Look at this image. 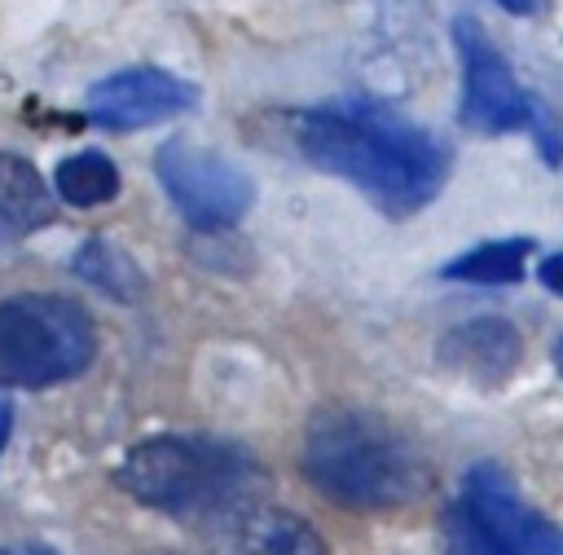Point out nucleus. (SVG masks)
<instances>
[{
  "instance_id": "4",
  "label": "nucleus",
  "mask_w": 563,
  "mask_h": 555,
  "mask_svg": "<svg viewBox=\"0 0 563 555\" xmlns=\"http://www.w3.org/2000/svg\"><path fill=\"white\" fill-rule=\"evenodd\" d=\"M97 352L84 304L48 291L0 300V388H44L75 379Z\"/></svg>"
},
{
  "instance_id": "15",
  "label": "nucleus",
  "mask_w": 563,
  "mask_h": 555,
  "mask_svg": "<svg viewBox=\"0 0 563 555\" xmlns=\"http://www.w3.org/2000/svg\"><path fill=\"white\" fill-rule=\"evenodd\" d=\"M449 555H515L466 502L449 511Z\"/></svg>"
},
{
  "instance_id": "5",
  "label": "nucleus",
  "mask_w": 563,
  "mask_h": 555,
  "mask_svg": "<svg viewBox=\"0 0 563 555\" xmlns=\"http://www.w3.org/2000/svg\"><path fill=\"white\" fill-rule=\"evenodd\" d=\"M154 167H158V181H163L167 198L176 203V211L198 229H224V225L242 220L255 198L251 176L233 159L189 145V141H167L154 154Z\"/></svg>"
},
{
  "instance_id": "14",
  "label": "nucleus",
  "mask_w": 563,
  "mask_h": 555,
  "mask_svg": "<svg viewBox=\"0 0 563 555\" xmlns=\"http://www.w3.org/2000/svg\"><path fill=\"white\" fill-rule=\"evenodd\" d=\"M75 273L84 282H92L97 291L114 295V300H132L141 291V269L132 264V255L106 238H92L79 255H75Z\"/></svg>"
},
{
  "instance_id": "10",
  "label": "nucleus",
  "mask_w": 563,
  "mask_h": 555,
  "mask_svg": "<svg viewBox=\"0 0 563 555\" xmlns=\"http://www.w3.org/2000/svg\"><path fill=\"white\" fill-rule=\"evenodd\" d=\"M519 352H523L519 330L510 322H501V317H479V322L453 326L440 339V361L453 374H462V379H471L479 388L506 383L515 374V366H519Z\"/></svg>"
},
{
  "instance_id": "7",
  "label": "nucleus",
  "mask_w": 563,
  "mask_h": 555,
  "mask_svg": "<svg viewBox=\"0 0 563 555\" xmlns=\"http://www.w3.org/2000/svg\"><path fill=\"white\" fill-rule=\"evenodd\" d=\"M194 101H198V88L158 66H132V70L106 75L88 88V115L114 132L176 119V115L194 110Z\"/></svg>"
},
{
  "instance_id": "16",
  "label": "nucleus",
  "mask_w": 563,
  "mask_h": 555,
  "mask_svg": "<svg viewBox=\"0 0 563 555\" xmlns=\"http://www.w3.org/2000/svg\"><path fill=\"white\" fill-rule=\"evenodd\" d=\"M541 282H545L554 295H563V251H554V255L541 260Z\"/></svg>"
},
{
  "instance_id": "17",
  "label": "nucleus",
  "mask_w": 563,
  "mask_h": 555,
  "mask_svg": "<svg viewBox=\"0 0 563 555\" xmlns=\"http://www.w3.org/2000/svg\"><path fill=\"white\" fill-rule=\"evenodd\" d=\"M9 423H13V410H9V396L0 392V449H4V440H9Z\"/></svg>"
},
{
  "instance_id": "8",
  "label": "nucleus",
  "mask_w": 563,
  "mask_h": 555,
  "mask_svg": "<svg viewBox=\"0 0 563 555\" xmlns=\"http://www.w3.org/2000/svg\"><path fill=\"white\" fill-rule=\"evenodd\" d=\"M211 555H325L308 520L264 502H238L207 520Z\"/></svg>"
},
{
  "instance_id": "6",
  "label": "nucleus",
  "mask_w": 563,
  "mask_h": 555,
  "mask_svg": "<svg viewBox=\"0 0 563 555\" xmlns=\"http://www.w3.org/2000/svg\"><path fill=\"white\" fill-rule=\"evenodd\" d=\"M453 40L462 53V123L475 132H515L528 123L532 101L523 97L510 62L493 48L475 18L453 22Z\"/></svg>"
},
{
  "instance_id": "12",
  "label": "nucleus",
  "mask_w": 563,
  "mask_h": 555,
  "mask_svg": "<svg viewBox=\"0 0 563 555\" xmlns=\"http://www.w3.org/2000/svg\"><path fill=\"white\" fill-rule=\"evenodd\" d=\"M57 194L70 207H101L119 194V167L101 150H79L57 163Z\"/></svg>"
},
{
  "instance_id": "2",
  "label": "nucleus",
  "mask_w": 563,
  "mask_h": 555,
  "mask_svg": "<svg viewBox=\"0 0 563 555\" xmlns=\"http://www.w3.org/2000/svg\"><path fill=\"white\" fill-rule=\"evenodd\" d=\"M303 471L330 502L352 511L400 507L427 489L422 454L365 410L317 414L303 440Z\"/></svg>"
},
{
  "instance_id": "20",
  "label": "nucleus",
  "mask_w": 563,
  "mask_h": 555,
  "mask_svg": "<svg viewBox=\"0 0 563 555\" xmlns=\"http://www.w3.org/2000/svg\"><path fill=\"white\" fill-rule=\"evenodd\" d=\"M31 555H48V551H31Z\"/></svg>"
},
{
  "instance_id": "18",
  "label": "nucleus",
  "mask_w": 563,
  "mask_h": 555,
  "mask_svg": "<svg viewBox=\"0 0 563 555\" xmlns=\"http://www.w3.org/2000/svg\"><path fill=\"white\" fill-rule=\"evenodd\" d=\"M501 9H510V13H528L532 9V0H497Z\"/></svg>"
},
{
  "instance_id": "1",
  "label": "nucleus",
  "mask_w": 563,
  "mask_h": 555,
  "mask_svg": "<svg viewBox=\"0 0 563 555\" xmlns=\"http://www.w3.org/2000/svg\"><path fill=\"white\" fill-rule=\"evenodd\" d=\"M295 150L365 189L387 216H409L427 207L444 185V150L400 115L374 101L317 106L290 119Z\"/></svg>"
},
{
  "instance_id": "9",
  "label": "nucleus",
  "mask_w": 563,
  "mask_h": 555,
  "mask_svg": "<svg viewBox=\"0 0 563 555\" xmlns=\"http://www.w3.org/2000/svg\"><path fill=\"white\" fill-rule=\"evenodd\" d=\"M462 502L515 551V555H563V533L537 515L519 493L515 485L506 480V471L497 467H475L466 476V493Z\"/></svg>"
},
{
  "instance_id": "11",
  "label": "nucleus",
  "mask_w": 563,
  "mask_h": 555,
  "mask_svg": "<svg viewBox=\"0 0 563 555\" xmlns=\"http://www.w3.org/2000/svg\"><path fill=\"white\" fill-rule=\"evenodd\" d=\"M48 216H53V198L35 163H26L22 154H0V233L22 238L40 229Z\"/></svg>"
},
{
  "instance_id": "3",
  "label": "nucleus",
  "mask_w": 563,
  "mask_h": 555,
  "mask_svg": "<svg viewBox=\"0 0 563 555\" xmlns=\"http://www.w3.org/2000/svg\"><path fill=\"white\" fill-rule=\"evenodd\" d=\"M119 480L145 507L211 520L238 502H251L255 467L246 454H238L220 440L150 436L136 449H128Z\"/></svg>"
},
{
  "instance_id": "13",
  "label": "nucleus",
  "mask_w": 563,
  "mask_h": 555,
  "mask_svg": "<svg viewBox=\"0 0 563 555\" xmlns=\"http://www.w3.org/2000/svg\"><path fill=\"white\" fill-rule=\"evenodd\" d=\"M528 238H510V242H484L471 247L466 255L444 264V278L453 282H479V286H506L523 278V260H528Z\"/></svg>"
},
{
  "instance_id": "19",
  "label": "nucleus",
  "mask_w": 563,
  "mask_h": 555,
  "mask_svg": "<svg viewBox=\"0 0 563 555\" xmlns=\"http://www.w3.org/2000/svg\"><path fill=\"white\" fill-rule=\"evenodd\" d=\"M554 370H559V374H563V339H559V344H554Z\"/></svg>"
}]
</instances>
